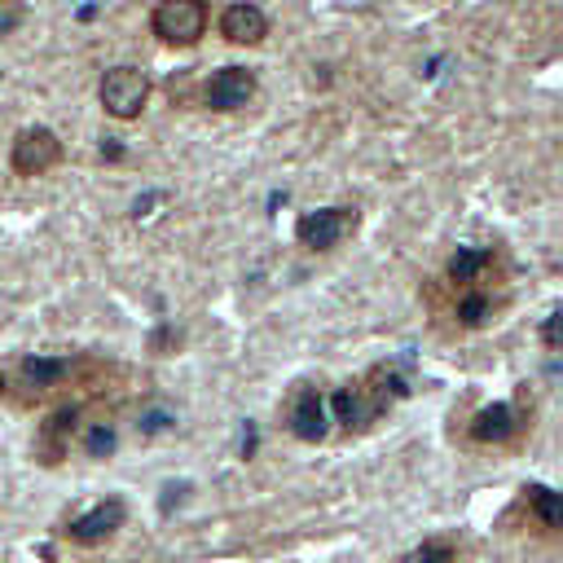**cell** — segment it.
<instances>
[{"label": "cell", "instance_id": "4fadbf2b", "mask_svg": "<svg viewBox=\"0 0 563 563\" xmlns=\"http://www.w3.org/2000/svg\"><path fill=\"white\" fill-rule=\"evenodd\" d=\"M488 264H493V251L457 246V251L449 255V264H444V277H449L453 286H475V282L488 273Z\"/></svg>", "mask_w": 563, "mask_h": 563}, {"label": "cell", "instance_id": "30bf717a", "mask_svg": "<svg viewBox=\"0 0 563 563\" xmlns=\"http://www.w3.org/2000/svg\"><path fill=\"white\" fill-rule=\"evenodd\" d=\"M75 422H79V409H75V405H66V409H57L48 422H40V431H35V457H40L44 466H57V462L70 453Z\"/></svg>", "mask_w": 563, "mask_h": 563}, {"label": "cell", "instance_id": "5bb4252c", "mask_svg": "<svg viewBox=\"0 0 563 563\" xmlns=\"http://www.w3.org/2000/svg\"><path fill=\"white\" fill-rule=\"evenodd\" d=\"M361 383H365V387H369V391H374L383 405H391V400H405V396L413 391V387H409V378H405L396 365H387V361H383V365H374V369H369Z\"/></svg>", "mask_w": 563, "mask_h": 563}, {"label": "cell", "instance_id": "7a4b0ae2", "mask_svg": "<svg viewBox=\"0 0 563 563\" xmlns=\"http://www.w3.org/2000/svg\"><path fill=\"white\" fill-rule=\"evenodd\" d=\"M97 97H101V110L114 114V119H136L150 101V75L141 66H110L97 84Z\"/></svg>", "mask_w": 563, "mask_h": 563}, {"label": "cell", "instance_id": "ba28073f", "mask_svg": "<svg viewBox=\"0 0 563 563\" xmlns=\"http://www.w3.org/2000/svg\"><path fill=\"white\" fill-rule=\"evenodd\" d=\"M286 427H290V435L303 440V444H321V440H325L330 413H325V400H321L317 387L303 383V387L290 396V405H286Z\"/></svg>", "mask_w": 563, "mask_h": 563}, {"label": "cell", "instance_id": "5b68a950", "mask_svg": "<svg viewBox=\"0 0 563 563\" xmlns=\"http://www.w3.org/2000/svg\"><path fill=\"white\" fill-rule=\"evenodd\" d=\"M9 163L18 176H44L48 167L62 163V141L53 128H22L13 150H9Z\"/></svg>", "mask_w": 563, "mask_h": 563}, {"label": "cell", "instance_id": "e0dca14e", "mask_svg": "<svg viewBox=\"0 0 563 563\" xmlns=\"http://www.w3.org/2000/svg\"><path fill=\"white\" fill-rule=\"evenodd\" d=\"M488 317H493V299H488L484 290H466V295L457 299V321H462V325L475 330V325H484Z\"/></svg>", "mask_w": 563, "mask_h": 563}, {"label": "cell", "instance_id": "7c38bea8", "mask_svg": "<svg viewBox=\"0 0 563 563\" xmlns=\"http://www.w3.org/2000/svg\"><path fill=\"white\" fill-rule=\"evenodd\" d=\"M66 374H70V361H66V356H22V361L13 365L18 387H26L31 396H44V391L62 387Z\"/></svg>", "mask_w": 563, "mask_h": 563}, {"label": "cell", "instance_id": "603a6c76", "mask_svg": "<svg viewBox=\"0 0 563 563\" xmlns=\"http://www.w3.org/2000/svg\"><path fill=\"white\" fill-rule=\"evenodd\" d=\"M251 453H255V431L242 435V457H251Z\"/></svg>", "mask_w": 563, "mask_h": 563}, {"label": "cell", "instance_id": "8fae6325", "mask_svg": "<svg viewBox=\"0 0 563 563\" xmlns=\"http://www.w3.org/2000/svg\"><path fill=\"white\" fill-rule=\"evenodd\" d=\"M220 35H224L229 44H260V40L268 35V18H264L260 4L238 0V4H229V9L220 13Z\"/></svg>", "mask_w": 563, "mask_h": 563}, {"label": "cell", "instance_id": "9c48e42d", "mask_svg": "<svg viewBox=\"0 0 563 563\" xmlns=\"http://www.w3.org/2000/svg\"><path fill=\"white\" fill-rule=\"evenodd\" d=\"M251 97H255V75H251L246 66H220V70L202 84V101H207L211 110H220V114L242 110Z\"/></svg>", "mask_w": 563, "mask_h": 563}, {"label": "cell", "instance_id": "d6986e66", "mask_svg": "<svg viewBox=\"0 0 563 563\" xmlns=\"http://www.w3.org/2000/svg\"><path fill=\"white\" fill-rule=\"evenodd\" d=\"M136 427H141V435H158V431H172V427H176V418H172L167 409H158V405H154V409H145V413H141V422H136Z\"/></svg>", "mask_w": 563, "mask_h": 563}, {"label": "cell", "instance_id": "52a82bcc", "mask_svg": "<svg viewBox=\"0 0 563 563\" xmlns=\"http://www.w3.org/2000/svg\"><path fill=\"white\" fill-rule=\"evenodd\" d=\"M523 427H528L523 405L497 400V405H484V409L471 418L466 435H471L475 444H510V440H519V431H523Z\"/></svg>", "mask_w": 563, "mask_h": 563}, {"label": "cell", "instance_id": "6da1fadb", "mask_svg": "<svg viewBox=\"0 0 563 563\" xmlns=\"http://www.w3.org/2000/svg\"><path fill=\"white\" fill-rule=\"evenodd\" d=\"M150 31L172 48L198 44L207 31V0H158L150 13Z\"/></svg>", "mask_w": 563, "mask_h": 563}, {"label": "cell", "instance_id": "7402d4cb", "mask_svg": "<svg viewBox=\"0 0 563 563\" xmlns=\"http://www.w3.org/2000/svg\"><path fill=\"white\" fill-rule=\"evenodd\" d=\"M101 158H110V163H114V158H123V145H119L114 136H106V145H101Z\"/></svg>", "mask_w": 563, "mask_h": 563}, {"label": "cell", "instance_id": "ac0fdd59", "mask_svg": "<svg viewBox=\"0 0 563 563\" xmlns=\"http://www.w3.org/2000/svg\"><path fill=\"white\" fill-rule=\"evenodd\" d=\"M400 563H457V550H453V541H444V537H431V541H422V545H413Z\"/></svg>", "mask_w": 563, "mask_h": 563}, {"label": "cell", "instance_id": "2e32d148", "mask_svg": "<svg viewBox=\"0 0 563 563\" xmlns=\"http://www.w3.org/2000/svg\"><path fill=\"white\" fill-rule=\"evenodd\" d=\"M114 449H119V431H114V422H92V427L84 431V453H88L92 462L114 457Z\"/></svg>", "mask_w": 563, "mask_h": 563}, {"label": "cell", "instance_id": "44dd1931", "mask_svg": "<svg viewBox=\"0 0 563 563\" xmlns=\"http://www.w3.org/2000/svg\"><path fill=\"white\" fill-rule=\"evenodd\" d=\"M541 343H545L550 352H559V308L545 317V325H541Z\"/></svg>", "mask_w": 563, "mask_h": 563}, {"label": "cell", "instance_id": "3957f363", "mask_svg": "<svg viewBox=\"0 0 563 563\" xmlns=\"http://www.w3.org/2000/svg\"><path fill=\"white\" fill-rule=\"evenodd\" d=\"M352 229H356V211L352 207H321V211H303L299 216L295 238L308 251H334Z\"/></svg>", "mask_w": 563, "mask_h": 563}, {"label": "cell", "instance_id": "8992f818", "mask_svg": "<svg viewBox=\"0 0 563 563\" xmlns=\"http://www.w3.org/2000/svg\"><path fill=\"white\" fill-rule=\"evenodd\" d=\"M330 405H334V422H339L347 435L369 431V427L383 418V409H387L365 383H343V387L330 396Z\"/></svg>", "mask_w": 563, "mask_h": 563}, {"label": "cell", "instance_id": "9a60e30c", "mask_svg": "<svg viewBox=\"0 0 563 563\" xmlns=\"http://www.w3.org/2000/svg\"><path fill=\"white\" fill-rule=\"evenodd\" d=\"M523 493H528V506H532L537 523H541L545 532H559V528H563V501H559V493L545 488V484H532V488H523Z\"/></svg>", "mask_w": 563, "mask_h": 563}, {"label": "cell", "instance_id": "ffe728a7", "mask_svg": "<svg viewBox=\"0 0 563 563\" xmlns=\"http://www.w3.org/2000/svg\"><path fill=\"white\" fill-rule=\"evenodd\" d=\"M22 22V0H0V35H13Z\"/></svg>", "mask_w": 563, "mask_h": 563}, {"label": "cell", "instance_id": "277c9868", "mask_svg": "<svg viewBox=\"0 0 563 563\" xmlns=\"http://www.w3.org/2000/svg\"><path fill=\"white\" fill-rule=\"evenodd\" d=\"M123 519H128V506H123V497H106V501H97L92 510L75 515V519L62 528V537H66L70 545L88 550V545H101V541H110V537L123 528Z\"/></svg>", "mask_w": 563, "mask_h": 563}]
</instances>
